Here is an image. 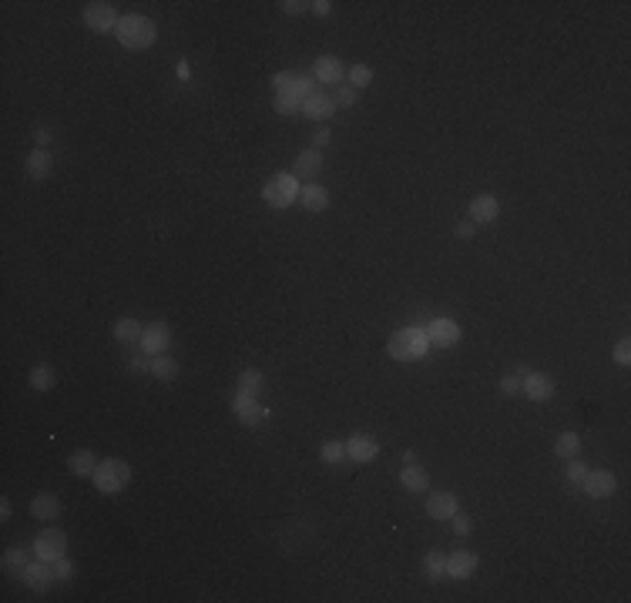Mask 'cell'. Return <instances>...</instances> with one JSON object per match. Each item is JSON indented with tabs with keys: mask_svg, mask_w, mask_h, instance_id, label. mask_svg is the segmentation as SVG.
Listing matches in <instances>:
<instances>
[{
	"mask_svg": "<svg viewBox=\"0 0 631 603\" xmlns=\"http://www.w3.org/2000/svg\"><path fill=\"white\" fill-rule=\"evenodd\" d=\"M114 37H118V44L128 47V50H145V47L154 44V37H158V27H154L152 17L145 14H128L118 20V27H114Z\"/></svg>",
	"mask_w": 631,
	"mask_h": 603,
	"instance_id": "obj_1",
	"label": "cell"
},
{
	"mask_svg": "<svg viewBox=\"0 0 631 603\" xmlns=\"http://www.w3.org/2000/svg\"><path fill=\"white\" fill-rule=\"evenodd\" d=\"M427 352H430V339H427L423 325H406V329H400L390 339V355L400 362H416L423 359Z\"/></svg>",
	"mask_w": 631,
	"mask_h": 603,
	"instance_id": "obj_2",
	"label": "cell"
},
{
	"mask_svg": "<svg viewBox=\"0 0 631 603\" xmlns=\"http://www.w3.org/2000/svg\"><path fill=\"white\" fill-rule=\"evenodd\" d=\"M91 480L101 493H121L124 486L131 482V466L124 459H101Z\"/></svg>",
	"mask_w": 631,
	"mask_h": 603,
	"instance_id": "obj_3",
	"label": "cell"
},
{
	"mask_svg": "<svg viewBox=\"0 0 631 603\" xmlns=\"http://www.w3.org/2000/svg\"><path fill=\"white\" fill-rule=\"evenodd\" d=\"M299 181H295V175H272V178L262 184V198L272 205V208H289L293 201H299Z\"/></svg>",
	"mask_w": 631,
	"mask_h": 603,
	"instance_id": "obj_4",
	"label": "cell"
},
{
	"mask_svg": "<svg viewBox=\"0 0 631 603\" xmlns=\"http://www.w3.org/2000/svg\"><path fill=\"white\" fill-rule=\"evenodd\" d=\"M118 11H114V4H101V0H94V4H84V24L98 34H108V30L118 27Z\"/></svg>",
	"mask_w": 631,
	"mask_h": 603,
	"instance_id": "obj_5",
	"label": "cell"
},
{
	"mask_svg": "<svg viewBox=\"0 0 631 603\" xmlns=\"http://www.w3.org/2000/svg\"><path fill=\"white\" fill-rule=\"evenodd\" d=\"M34 553L37 560H44V563H54V560H61L67 553V536H64L61 529H44V533H37V540H34Z\"/></svg>",
	"mask_w": 631,
	"mask_h": 603,
	"instance_id": "obj_6",
	"label": "cell"
},
{
	"mask_svg": "<svg viewBox=\"0 0 631 603\" xmlns=\"http://www.w3.org/2000/svg\"><path fill=\"white\" fill-rule=\"evenodd\" d=\"M232 409H235V416L242 419V426H259V422L269 416V409H262V402L255 395H246V392H239V389L232 395Z\"/></svg>",
	"mask_w": 631,
	"mask_h": 603,
	"instance_id": "obj_7",
	"label": "cell"
},
{
	"mask_svg": "<svg viewBox=\"0 0 631 603\" xmlns=\"http://www.w3.org/2000/svg\"><path fill=\"white\" fill-rule=\"evenodd\" d=\"M171 346V329L165 322H152V325H145L141 332V348L148 352V355H165Z\"/></svg>",
	"mask_w": 631,
	"mask_h": 603,
	"instance_id": "obj_8",
	"label": "cell"
},
{
	"mask_svg": "<svg viewBox=\"0 0 631 603\" xmlns=\"http://www.w3.org/2000/svg\"><path fill=\"white\" fill-rule=\"evenodd\" d=\"M423 332H427L430 346H437V348H450L457 339H460V325H457L453 318H433Z\"/></svg>",
	"mask_w": 631,
	"mask_h": 603,
	"instance_id": "obj_9",
	"label": "cell"
},
{
	"mask_svg": "<svg viewBox=\"0 0 631 603\" xmlns=\"http://www.w3.org/2000/svg\"><path fill=\"white\" fill-rule=\"evenodd\" d=\"M581 482H585V493L587 496H595V499L615 496V489H618V480H615L611 469H595V473H587Z\"/></svg>",
	"mask_w": 631,
	"mask_h": 603,
	"instance_id": "obj_10",
	"label": "cell"
},
{
	"mask_svg": "<svg viewBox=\"0 0 631 603\" xmlns=\"http://www.w3.org/2000/svg\"><path fill=\"white\" fill-rule=\"evenodd\" d=\"M477 553H470V550H457V553H450L446 557V576L450 580H467V576H474L477 570Z\"/></svg>",
	"mask_w": 631,
	"mask_h": 603,
	"instance_id": "obj_11",
	"label": "cell"
},
{
	"mask_svg": "<svg viewBox=\"0 0 631 603\" xmlns=\"http://www.w3.org/2000/svg\"><path fill=\"white\" fill-rule=\"evenodd\" d=\"M521 389L527 392V399L547 402V399L554 395V382H551V376H544V372H527V376L521 379Z\"/></svg>",
	"mask_w": 631,
	"mask_h": 603,
	"instance_id": "obj_12",
	"label": "cell"
},
{
	"mask_svg": "<svg viewBox=\"0 0 631 603\" xmlns=\"http://www.w3.org/2000/svg\"><path fill=\"white\" fill-rule=\"evenodd\" d=\"M346 456H350L353 463H373V459L380 456V442L373 436H366V433H359V436H353L346 442Z\"/></svg>",
	"mask_w": 631,
	"mask_h": 603,
	"instance_id": "obj_13",
	"label": "cell"
},
{
	"mask_svg": "<svg viewBox=\"0 0 631 603\" xmlns=\"http://www.w3.org/2000/svg\"><path fill=\"white\" fill-rule=\"evenodd\" d=\"M497 215H500V201L493 195H477L470 201V222L474 225H491V222H497Z\"/></svg>",
	"mask_w": 631,
	"mask_h": 603,
	"instance_id": "obj_14",
	"label": "cell"
},
{
	"mask_svg": "<svg viewBox=\"0 0 631 603\" xmlns=\"http://www.w3.org/2000/svg\"><path fill=\"white\" fill-rule=\"evenodd\" d=\"M20 580H24L31 590H47L58 576H54V570H51V563L41 560V563H27V570L20 573Z\"/></svg>",
	"mask_w": 631,
	"mask_h": 603,
	"instance_id": "obj_15",
	"label": "cell"
},
{
	"mask_svg": "<svg viewBox=\"0 0 631 603\" xmlns=\"http://www.w3.org/2000/svg\"><path fill=\"white\" fill-rule=\"evenodd\" d=\"M427 513H430L433 520H450L453 513H460V503L453 493H430L427 499Z\"/></svg>",
	"mask_w": 631,
	"mask_h": 603,
	"instance_id": "obj_16",
	"label": "cell"
},
{
	"mask_svg": "<svg viewBox=\"0 0 631 603\" xmlns=\"http://www.w3.org/2000/svg\"><path fill=\"white\" fill-rule=\"evenodd\" d=\"M323 171V154L319 148H306L295 154V178H316Z\"/></svg>",
	"mask_w": 631,
	"mask_h": 603,
	"instance_id": "obj_17",
	"label": "cell"
},
{
	"mask_svg": "<svg viewBox=\"0 0 631 603\" xmlns=\"http://www.w3.org/2000/svg\"><path fill=\"white\" fill-rule=\"evenodd\" d=\"M316 81L319 84H339L343 81V60L333 57V54L316 57Z\"/></svg>",
	"mask_w": 631,
	"mask_h": 603,
	"instance_id": "obj_18",
	"label": "cell"
},
{
	"mask_svg": "<svg viewBox=\"0 0 631 603\" xmlns=\"http://www.w3.org/2000/svg\"><path fill=\"white\" fill-rule=\"evenodd\" d=\"M333 107H336V101L316 90L312 97H306V101H303V114H306V118H312V121H326V118H333Z\"/></svg>",
	"mask_w": 631,
	"mask_h": 603,
	"instance_id": "obj_19",
	"label": "cell"
},
{
	"mask_svg": "<svg viewBox=\"0 0 631 603\" xmlns=\"http://www.w3.org/2000/svg\"><path fill=\"white\" fill-rule=\"evenodd\" d=\"M31 516H34V520H58V516H61V499L54 496V493H41V496H34Z\"/></svg>",
	"mask_w": 631,
	"mask_h": 603,
	"instance_id": "obj_20",
	"label": "cell"
},
{
	"mask_svg": "<svg viewBox=\"0 0 631 603\" xmlns=\"http://www.w3.org/2000/svg\"><path fill=\"white\" fill-rule=\"evenodd\" d=\"M67 469H71L74 476H94V469H98V456H94L91 449H77V452H71Z\"/></svg>",
	"mask_w": 631,
	"mask_h": 603,
	"instance_id": "obj_21",
	"label": "cell"
},
{
	"mask_svg": "<svg viewBox=\"0 0 631 603\" xmlns=\"http://www.w3.org/2000/svg\"><path fill=\"white\" fill-rule=\"evenodd\" d=\"M400 486L403 489H410V493H423L427 486H430V476H427V469H420V466H410L400 473Z\"/></svg>",
	"mask_w": 631,
	"mask_h": 603,
	"instance_id": "obj_22",
	"label": "cell"
},
{
	"mask_svg": "<svg viewBox=\"0 0 631 603\" xmlns=\"http://www.w3.org/2000/svg\"><path fill=\"white\" fill-rule=\"evenodd\" d=\"M51 168H54V161H51V154H47V148H37L27 154V175L37 181H44L47 175H51Z\"/></svg>",
	"mask_w": 631,
	"mask_h": 603,
	"instance_id": "obj_23",
	"label": "cell"
},
{
	"mask_svg": "<svg viewBox=\"0 0 631 603\" xmlns=\"http://www.w3.org/2000/svg\"><path fill=\"white\" fill-rule=\"evenodd\" d=\"M299 201H303L306 211H323L326 205H329V191L319 188V184H306V188L299 191Z\"/></svg>",
	"mask_w": 631,
	"mask_h": 603,
	"instance_id": "obj_24",
	"label": "cell"
},
{
	"mask_svg": "<svg viewBox=\"0 0 631 603\" xmlns=\"http://www.w3.org/2000/svg\"><path fill=\"white\" fill-rule=\"evenodd\" d=\"M152 376L158 382H171V379L178 376V362L171 359V355H152Z\"/></svg>",
	"mask_w": 631,
	"mask_h": 603,
	"instance_id": "obj_25",
	"label": "cell"
},
{
	"mask_svg": "<svg viewBox=\"0 0 631 603\" xmlns=\"http://www.w3.org/2000/svg\"><path fill=\"white\" fill-rule=\"evenodd\" d=\"M581 452V436L578 433H561L554 442V456L557 459H574Z\"/></svg>",
	"mask_w": 631,
	"mask_h": 603,
	"instance_id": "obj_26",
	"label": "cell"
},
{
	"mask_svg": "<svg viewBox=\"0 0 631 603\" xmlns=\"http://www.w3.org/2000/svg\"><path fill=\"white\" fill-rule=\"evenodd\" d=\"M141 332H145V325H141L138 318H118L114 339H118V342H141Z\"/></svg>",
	"mask_w": 631,
	"mask_h": 603,
	"instance_id": "obj_27",
	"label": "cell"
},
{
	"mask_svg": "<svg viewBox=\"0 0 631 603\" xmlns=\"http://www.w3.org/2000/svg\"><path fill=\"white\" fill-rule=\"evenodd\" d=\"M262 386H265V379H262L259 369H242V372H239V392H246V395H259Z\"/></svg>",
	"mask_w": 631,
	"mask_h": 603,
	"instance_id": "obj_28",
	"label": "cell"
},
{
	"mask_svg": "<svg viewBox=\"0 0 631 603\" xmlns=\"http://www.w3.org/2000/svg\"><path fill=\"white\" fill-rule=\"evenodd\" d=\"M0 563H4V570L24 573V570H27V550H20V546H11V550H4Z\"/></svg>",
	"mask_w": 631,
	"mask_h": 603,
	"instance_id": "obj_29",
	"label": "cell"
},
{
	"mask_svg": "<svg viewBox=\"0 0 631 603\" xmlns=\"http://www.w3.org/2000/svg\"><path fill=\"white\" fill-rule=\"evenodd\" d=\"M54 382H58V376H54L51 365H37V369L31 372V389H37V392H51L54 389Z\"/></svg>",
	"mask_w": 631,
	"mask_h": 603,
	"instance_id": "obj_30",
	"label": "cell"
},
{
	"mask_svg": "<svg viewBox=\"0 0 631 603\" xmlns=\"http://www.w3.org/2000/svg\"><path fill=\"white\" fill-rule=\"evenodd\" d=\"M423 573H427V580H444L446 576V557L444 553H427V560H423Z\"/></svg>",
	"mask_w": 631,
	"mask_h": 603,
	"instance_id": "obj_31",
	"label": "cell"
},
{
	"mask_svg": "<svg viewBox=\"0 0 631 603\" xmlns=\"http://www.w3.org/2000/svg\"><path fill=\"white\" fill-rule=\"evenodd\" d=\"M289 97H295V101H306V97H312L316 94V81L312 77H299L295 74V81H293V88L286 90Z\"/></svg>",
	"mask_w": 631,
	"mask_h": 603,
	"instance_id": "obj_32",
	"label": "cell"
},
{
	"mask_svg": "<svg viewBox=\"0 0 631 603\" xmlns=\"http://www.w3.org/2000/svg\"><path fill=\"white\" fill-rule=\"evenodd\" d=\"M319 456H323L326 466H339V463L346 459V446H343V442H336V439H333V442H323Z\"/></svg>",
	"mask_w": 631,
	"mask_h": 603,
	"instance_id": "obj_33",
	"label": "cell"
},
{
	"mask_svg": "<svg viewBox=\"0 0 631 603\" xmlns=\"http://www.w3.org/2000/svg\"><path fill=\"white\" fill-rule=\"evenodd\" d=\"M276 111L282 118H295V114H303V101H295L289 94H276Z\"/></svg>",
	"mask_w": 631,
	"mask_h": 603,
	"instance_id": "obj_34",
	"label": "cell"
},
{
	"mask_svg": "<svg viewBox=\"0 0 631 603\" xmlns=\"http://www.w3.org/2000/svg\"><path fill=\"white\" fill-rule=\"evenodd\" d=\"M370 81H373V71L366 64H353V67H350V84H353V88H366Z\"/></svg>",
	"mask_w": 631,
	"mask_h": 603,
	"instance_id": "obj_35",
	"label": "cell"
},
{
	"mask_svg": "<svg viewBox=\"0 0 631 603\" xmlns=\"http://www.w3.org/2000/svg\"><path fill=\"white\" fill-rule=\"evenodd\" d=\"M128 369H131V372H152V355H148V352L141 348L138 355H135V359H131V362H128Z\"/></svg>",
	"mask_w": 631,
	"mask_h": 603,
	"instance_id": "obj_36",
	"label": "cell"
},
{
	"mask_svg": "<svg viewBox=\"0 0 631 603\" xmlns=\"http://www.w3.org/2000/svg\"><path fill=\"white\" fill-rule=\"evenodd\" d=\"M450 527H453V533H457V536H470L474 523H470L467 516H460V513H453V516H450Z\"/></svg>",
	"mask_w": 631,
	"mask_h": 603,
	"instance_id": "obj_37",
	"label": "cell"
},
{
	"mask_svg": "<svg viewBox=\"0 0 631 603\" xmlns=\"http://www.w3.org/2000/svg\"><path fill=\"white\" fill-rule=\"evenodd\" d=\"M51 567H54V576H58V580H71V576H74V563H71V560H54V563H51Z\"/></svg>",
	"mask_w": 631,
	"mask_h": 603,
	"instance_id": "obj_38",
	"label": "cell"
},
{
	"mask_svg": "<svg viewBox=\"0 0 631 603\" xmlns=\"http://www.w3.org/2000/svg\"><path fill=\"white\" fill-rule=\"evenodd\" d=\"M585 476H587L585 463H578V456H574V459H568V480H571V482H581Z\"/></svg>",
	"mask_w": 631,
	"mask_h": 603,
	"instance_id": "obj_39",
	"label": "cell"
},
{
	"mask_svg": "<svg viewBox=\"0 0 631 603\" xmlns=\"http://www.w3.org/2000/svg\"><path fill=\"white\" fill-rule=\"evenodd\" d=\"M293 81H295V74H289V71H279V74L272 77V88H276L279 94H286V90L293 88Z\"/></svg>",
	"mask_w": 631,
	"mask_h": 603,
	"instance_id": "obj_40",
	"label": "cell"
},
{
	"mask_svg": "<svg viewBox=\"0 0 631 603\" xmlns=\"http://www.w3.org/2000/svg\"><path fill=\"white\" fill-rule=\"evenodd\" d=\"M615 362H618V365H628V362H631V342H628V339H621V342L615 346Z\"/></svg>",
	"mask_w": 631,
	"mask_h": 603,
	"instance_id": "obj_41",
	"label": "cell"
},
{
	"mask_svg": "<svg viewBox=\"0 0 631 603\" xmlns=\"http://www.w3.org/2000/svg\"><path fill=\"white\" fill-rule=\"evenodd\" d=\"M336 104H343V107L356 104V88H339L336 90Z\"/></svg>",
	"mask_w": 631,
	"mask_h": 603,
	"instance_id": "obj_42",
	"label": "cell"
},
{
	"mask_svg": "<svg viewBox=\"0 0 631 603\" xmlns=\"http://www.w3.org/2000/svg\"><path fill=\"white\" fill-rule=\"evenodd\" d=\"M474 231H477L474 222H460V225L453 228V235H457V238H474Z\"/></svg>",
	"mask_w": 631,
	"mask_h": 603,
	"instance_id": "obj_43",
	"label": "cell"
},
{
	"mask_svg": "<svg viewBox=\"0 0 631 603\" xmlns=\"http://www.w3.org/2000/svg\"><path fill=\"white\" fill-rule=\"evenodd\" d=\"M306 7H309V4H303V0H286V4H282V11H286V14H303Z\"/></svg>",
	"mask_w": 631,
	"mask_h": 603,
	"instance_id": "obj_44",
	"label": "cell"
},
{
	"mask_svg": "<svg viewBox=\"0 0 631 603\" xmlns=\"http://www.w3.org/2000/svg\"><path fill=\"white\" fill-rule=\"evenodd\" d=\"M309 7H312V14H319V17H326L329 11H333V4H329V0H312Z\"/></svg>",
	"mask_w": 631,
	"mask_h": 603,
	"instance_id": "obj_45",
	"label": "cell"
},
{
	"mask_svg": "<svg viewBox=\"0 0 631 603\" xmlns=\"http://www.w3.org/2000/svg\"><path fill=\"white\" fill-rule=\"evenodd\" d=\"M312 141H316L312 148H323V144H329V128H319V131L312 135Z\"/></svg>",
	"mask_w": 631,
	"mask_h": 603,
	"instance_id": "obj_46",
	"label": "cell"
},
{
	"mask_svg": "<svg viewBox=\"0 0 631 603\" xmlns=\"http://www.w3.org/2000/svg\"><path fill=\"white\" fill-rule=\"evenodd\" d=\"M500 389L507 392V395H514V392L521 389V379H510V376H507V379H504V382H500Z\"/></svg>",
	"mask_w": 631,
	"mask_h": 603,
	"instance_id": "obj_47",
	"label": "cell"
},
{
	"mask_svg": "<svg viewBox=\"0 0 631 603\" xmlns=\"http://www.w3.org/2000/svg\"><path fill=\"white\" fill-rule=\"evenodd\" d=\"M37 144H41V148H47V144H51V131H47V128H41V131H37Z\"/></svg>",
	"mask_w": 631,
	"mask_h": 603,
	"instance_id": "obj_48",
	"label": "cell"
},
{
	"mask_svg": "<svg viewBox=\"0 0 631 603\" xmlns=\"http://www.w3.org/2000/svg\"><path fill=\"white\" fill-rule=\"evenodd\" d=\"M11 516V499H0V520H7Z\"/></svg>",
	"mask_w": 631,
	"mask_h": 603,
	"instance_id": "obj_49",
	"label": "cell"
},
{
	"mask_svg": "<svg viewBox=\"0 0 631 603\" xmlns=\"http://www.w3.org/2000/svg\"><path fill=\"white\" fill-rule=\"evenodd\" d=\"M188 74H192V71H188V64L182 60V64H178V77H182V81H188Z\"/></svg>",
	"mask_w": 631,
	"mask_h": 603,
	"instance_id": "obj_50",
	"label": "cell"
}]
</instances>
